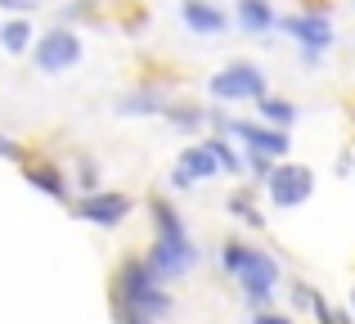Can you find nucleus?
<instances>
[{
    "mask_svg": "<svg viewBox=\"0 0 355 324\" xmlns=\"http://www.w3.org/2000/svg\"><path fill=\"white\" fill-rule=\"evenodd\" d=\"M266 90H270L266 72H261L257 63H248V59L225 63V68L211 72V81H207V95L216 99V104H257Z\"/></svg>",
    "mask_w": 355,
    "mask_h": 324,
    "instance_id": "5",
    "label": "nucleus"
},
{
    "mask_svg": "<svg viewBox=\"0 0 355 324\" xmlns=\"http://www.w3.org/2000/svg\"><path fill=\"white\" fill-rule=\"evenodd\" d=\"M202 144H207L211 158L220 162V176H243V149L234 144V135L211 131V135H202Z\"/></svg>",
    "mask_w": 355,
    "mask_h": 324,
    "instance_id": "16",
    "label": "nucleus"
},
{
    "mask_svg": "<svg viewBox=\"0 0 355 324\" xmlns=\"http://www.w3.org/2000/svg\"><path fill=\"white\" fill-rule=\"evenodd\" d=\"M157 117H162L171 131H180V135H193V131H202V126H207V108L189 104V99H171V104H166Z\"/></svg>",
    "mask_w": 355,
    "mask_h": 324,
    "instance_id": "14",
    "label": "nucleus"
},
{
    "mask_svg": "<svg viewBox=\"0 0 355 324\" xmlns=\"http://www.w3.org/2000/svg\"><path fill=\"white\" fill-rule=\"evenodd\" d=\"M234 23L248 36L266 41V36L279 27V9H275V0H239V5H234Z\"/></svg>",
    "mask_w": 355,
    "mask_h": 324,
    "instance_id": "13",
    "label": "nucleus"
},
{
    "mask_svg": "<svg viewBox=\"0 0 355 324\" xmlns=\"http://www.w3.org/2000/svg\"><path fill=\"white\" fill-rule=\"evenodd\" d=\"M72 212H77L86 225H99V230H117L121 221L135 212V198L130 194H121V189H90V194H81L77 203H72Z\"/></svg>",
    "mask_w": 355,
    "mask_h": 324,
    "instance_id": "8",
    "label": "nucleus"
},
{
    "mask_svg": "<svg viewBox=\"0 0 355 324\" xmlns=\"http://www.w3.org/2000/svg\"><path fill=\"white\" fill-rule=\"evenodd\" d=\"M0 158H5V162H23V158H27V144H18L14 135L0 131Z\"/></svg>",
    "mask_w": 355,
    "mask_h": 324,
    "instance_id": "25",
    "label": "nucleus"
},
{
    "mask_svg": "<svg viewBox=\"0 0 355 324\" xmlns=\"http://www.w3.org/2000/svg\"><path fill=\"white\" fill-rule=\"evenodd\" d=\"M275 32H284L288 41H297V50H302L306 63H320L324 54L333 50V41H338L329 5H306V9H297V14H279Z\"/></svg>",
    "mask_w": 355,
    "mask_h": 324,
    "instance_id": "2",
    "label": "nucleus"
},
{
    "mask_svg": "<svg viewBox=\"0 0 355 324\" xmlns=\"http://www.w3.org/2000/svg\"><path fill=\"white\" fill-rule=\"evenodd\" d=\"M36 5H41V0H0V9H9V14H32Z\"/></svg>",
    "mask_w": 355,
    "mask_h": 324,
    "instance_id": "26",
    "label": "nucleus"
},
{
    "mask_svg": "<svg viewBox=\"0 0 355 324\" xmlns=\"http://www.w3.org/2000/svg\"><path fill=\"white\" fill-rule=\"evenodd\" d=\"M351 316H355V289H351Z\"/></svg>",
    "mask_w": 355,
    "mask_h": 324,
    "instance_id": "28",
    "label": "nucleus"
},
{
    "mask_svg": "<svg viewBox=\"0 0 355 324\" xmlns=\"http://www.w3.org/2000/svg\"><path fill=\"white\" fill-rule=\"evenodd\" d=\"M180 23L193 36H220L230 27V14L220 5H211V0H180Z\"/></svg>",
    "mask_w": 355,
    "mask_h": 324,
    "instance_id": "12",
    "label": "nucleus"
},
{
    "mask_svg": "<svg viewBox=\"0 0 355 324\" xmlns=\"http://www.w3.org/2000/svg\"><path fill=\"white\" fill-rule=\"evenodd\" d=\"M32 14H14L0 23V50L5 54H27L32 50Z\"/></svg>",
    "mask_w": 355,
    "mask_h": 324,
    "instance_id": "17",
    "label": "nucleus"
},
{
    "mask_svg": "<svg viewBox=\"0 0 355 324\" xmlns=\"http://www.w3.org/2000/svg\"><path fill=\"white\" fill-rule=\"evenodd\" d=\"M148 221H153V244H148V266L157 271V280L162 284H175L184 280V275L198 266V244H193L189 225H184V216L175 212V203L166 198H148Z\"/></svg>",
    "mask_w": 355,
    "mask_h": 324,
    "instance_id": "1",
    "label": "nucleus"
},
{
    "mask_svg": "<svg viewBox=\"0 0 355 324\" xmlns=\"http://www.w3.org/2000/svg\"><path fill=\"white\" fill-rule=\"evenodd\" d=\"M261 189H266V198L275 203L279 212H293V207H302V203L315 194V171L306 162L279 158L275 167H270V176L261 180Z\"/></svg>",
    "mask_w": 355,
    "mask_h": 324,
    "instance_id": "6",
    "label": "nucleus"
},
{
    "mask_svg": "<svg viewBox=\"0 0 355 324\" xmlns=\"http://www.w3.org/2000/svg\"><path fill=\"white\" fill-rule=\"evenodd\" d=\"M153 289H162V280H157V271L148 266V257H126L113 275V307H126V302L144 298V293H153Z\"/></svg>",
    "mask_w": 355,
    "mask_h": 324,
    "instance_id": "9",
    "label": "nucleus"
},
{
    "mask_svg": "<svg viewBox=\"0 0 355 324\" xmlns=\"http://www.w3.org/2000/svg\"><path fill=\"white\" fill-rule=\"evenodd\" d=\"M175 162H180L184 171L193 176V180H216V176H220V162L211 158V149H207L202 140H198V144H184V149H180V158H175Z\"/></svg>",
    "mask_w": 355,
    "mask_h": 324,
    "instance_id": "18",
    "label": "nucleus"
},
{
    "mask_svg": "<svg viewBox=\"0 0 355 324\" xmlns=\"http://www.w3.org/2000/svg\"><path fill=\"white\" fill-rule=\"evenodd\" d=\"M166 104H171V90L144 81V86H130L126 95L117 99V113H121V117H157Z\"/></svg>",
    "mask_w": 355,
    "mask_h": 324,
    "instance_id": "11",
    "label": "nucleus"
},
{
    "mask_svg": "<svg viewBox=\"0 0 355 324\" xmlns=\"http://www.w3.org/2000/svg\"><path fill=\"white\" fill-rule=\"evenodd\" d=\"M288 298H293V307H297V311H311L320 293H315V289H311V284H306V280H297L293 289H288Z\"/></svg>",
    "mask_w": 355,
    "mask_h": 324,
    "instance_id": "23",
    "label": "nucleus"
},
{
    "mask_svg": "<svg viewBox=\"0 0 355 324\" xmlns=\"http://www.w3.org/2000/svg\"><path fill=\"white\" fill-rule=\"evenodd\" d=\"M279 158H270V153H257V149H243V176H252V180H266L270 176V167H275Z\"/></svg>",
    "mask_w": 355,
    "mask_h": 324,
    "instance_id": "21",
    "label": "nucleus"
},
{
    "mask_svg": "<svg viewBox=\"0 0 355 324\" xmlns=\"http://www.w3.org/2000/svg\"><path fill=\"white\" fill-rule=\"evenodd\" d=\"M257 117L261 122H270V126H288V131H293V122H297V104L293 99H284V95H261L257 99Z\"/></svg>",
    "mask_w": 355,
    "mask_h": 324,
    "instance_id": "19",
    "label": "nucleus"
},
{
    "mask_svg": "<svg viewBox=\"0 0 355 324\" xmlns=\"http://www.w3.org/2000/svg\"><path fill=\"white\" fill-rule=\"evenodd\" d=\"M32 68L45 72V77H59V72H72L81 63V54H86V45H81L77 27L72 23H54L50 32H36L32 41Z\"/></svg>",
    "mask_w": 355,
    "mask_h": 324,
    "instance_id": "4",
    "label": "nucleus"
},
{
    "mask_svg": "<svg viewBox=\"0 0 355 324\" xmlns=\"http://www.w3.org/2000/svg\"><path fill=\"white\" fill-rule=\"evenodd\" d=\"M68 180H72V189L90 194V189H99V185H104V167H99L95 158H86V153H77L72 167H68Z\"/></svg>",
    "mask_w": 355,
    "mask_h": 324,
    "instance_id": "20",
    "label": "nucleus"
},
{
    "mask_svg": "<svg viewBox=\"0 0 355 324\" xmlns=\"http://www.w3.org/2000/svg\"><path fill=\"white\" fill-rule=\"evenodd\" d=\"M230 280L239 284V298L252 307H275V293H279V280H284V271H279L275 253H266V248L248 244V257H243V266Z\"/></svg>",
    "mask_w": 355,
    "mask_h": 324,
    "instance_id": "3",
    "label": "nucleus"
},
{
    "mask_svg": "<svg viewBox=\"0 0 355 324\" xmlns=\"http://www.w3.org/2000/svg\"><path fill=\"white\" fill-rule=\"evenodd\" d=\"M193 185H198V180H193V176L184 171L180 162H175L171 171H166V189H171V194H184V189H193Z\"/></svg>",
    "mask_w": 355,
    "mask_h": 324,
    "instance_id": "24",
    "label": "nucleus"
},
{
    "mask_svg": "<svg viewBox=\"0 0 355 324\" xmlns=\"http://www.w3.org/2000/svg\"><path fill=\"white\" fill-rule=\"evenodd\" d=\"M220 131L234 135L239 149H257V153H270V158H288V149H293L288 126H270V122H261V117H230L225 113V126H220Z\"/></svg>",
    "mask_w": 355,
    "mask_h": 324,
    "instance_id": "7",
    "label": "nucleus"
},
{
    "mask_svg": "<svg viewBox=\"0 0 355 324\" xmlns=\"http://www.w3.org/2000/svg\"><path fill=\"white\" fill-rule=\"evenodd\" d=\"M351 162H355L351 153H342V158H338V176H351Z\"/></svg>",
    "mask_w": 355,
    "mask_h": 324,
    "instance_id": "27",
    "label": "nucleus"
},
{
    "mask_svg": "<svg viewBox=\"0 0 355 324\" xmlns=\"http://www.w3.org/2000/svg\"><path fill=\"white\" fill-rule=\"evenodd\" d=\"M243 257H248V244H243V239H225L216 262H220V271H225V275H234L239 266H243Z\"/></svg>",
    "mask_w": 355,
    "mask_h": 324,
    "instance_id": "22",
    "label": "nucleus"
},
{
    "mask_svg": "<svg viewBox=\"0 0 355 324\" xmlns=\"http://www.w3.org/2000/svg\"><path fill=\"white\" fill-rule=\"evenodd\" d=\"M351 158H355V153H351ZM351 167H355V162H351Z\"/></svg>",
    "mask_w": 355,
    "mask_h": 324,
    "instance_id": "29",
    "label": "nucleus"
},
{
    "mask_svg": "<svg viewBox=\"0 0 355 324\" xmlns=\"http://www.w3.org/2000/svg\"><path fill=\"white\" fill-rule=\"evenodd\" d=\"M225 212L239 221V225H248V230H266V212H261V203H257V194L248 189V185H239V189H230V198H225Z\"/></svg>",
    "mask_w": 355,
    "mask_h": 324,
    "instance_id": "15",
    "label": "nucleus"
},
{
    "mask_svg": "<svg viewBox=\"0 0 355 324\" xmlns=\"http://www.w3.org/2000/svg\"><path fill=\"white\" fill-rule=\"evenodd\" d=\"M18 167H23V180L32 185L36 194H45V198H54V203H72V180H68V171H63L59 162L23 158Z\"/></svg>",
    "mask_w": 355,
    "mask_h": 324,
    "instance_id": "10",
    "label": "nucleus"
}]
</instances>
